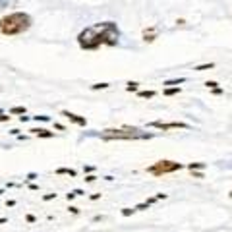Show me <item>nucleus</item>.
Masks as SVG:
<instances>
[{
  "instance_id": "nucleus-1",
  "label": "nucleus",
  "mask_w": 232,
  "mask_h": 232,
  "mask_svg": "<svg viewBox=\"0 0 232 232\" xmlns=\"http://www.w3.org/2000/svg\"><path fill=\"white\" fill-rule=\"evenodd\" d=\"M122 31L114 21H101L79 31L77 45L81 50H97L101 47H116L120 43Z\"/></svg>"
},
{
  "instance_id": "nucleus-2",
  "label": "nucleus",
  "mask_w": 232,
  "mask_h": 232,
  "mask_svg": "<svg viewBox=\"0 0 232 232\" xmlns=\"http://www.w3.org/2000/svg\"><path fill=\"white\" fill-rule=\"evenodd\" d=\"M33 25V18L27 12H12L8 16L0 18V33L6 37L14 35H23L27 33Z\"/></svg>"
},
{
  "instance_id": "nucleus-3",
  "label": "nucleus",
  "mask_w": 232,
  "mask_h": 232,
  "mask_svg": "<svg viewBox=\"0 0 232 232\" xmlns=\"http://www.w3.org/2000/svg\"><path fill=\"white\" fill-rule=\"evenodd\" d=\"M103 139H151L153 134H147V132H141L139 128H130V126H124V128H108V130H103L101 134Z\"/></svg>"
},
{
  "instance_id": "nucleus-4",
  "label": "nucleus",
  "mask_w": 232,
  "mask_h": 232,
  "mask_svg": "<svg viewBox=\"0 0 232 232\" xmlns=\"http://www.w3.org/2000/svg\"><path fill=\"white\" fill-rule=\"evenodd\" d=\"M182 168H184L182 163L170 161V159H161V161H157L151 166H147L145 170H147L149 174H153V176H157V178H161V176H164V174H172V172H178Z\"/></svg>"
},
{
  "instance_id": "nucleus-5",
  "label": "nucleus",
  "mask_w": 232,
  "mask_h": 232,
  "mask_svg": "<svg viewBox=\"0 0 232 232\" xmlns=\"http://www.w3.org/2000/svg\"><path fill=\"white\" fill-rule=\"evenodd\" d=\"M149 128H157V130H163V132H166V130H178V128H184V130H192L190 124H186V122H149L147 124Z\"/></svg>"
},
{
  "instance_id": "nucleus-6",
  "label": "nucleus",
  "mask_w": 232,
  "mask_h": 232,
  "mask_svg": "<svg viewBox=\"0 0 232 232\" xmlns=\"http://www.w3.org/2000/svg\"><path fill=\"white\" fill-rule=\"evenodd\" d=\"M60 114H62V116H66V118L72 122V124H76V126H81V128L87 126V118H85V116H79V114L70 112V110H60Z\"/></svg>"
},
{
  "instance_id": "nucleus-7",
  "label": "nucleus",
  "mask_w": 232,
  "mask_h": 232,
  "mask_svg": "<svg viewBox=\"0 0 232 232\" xmlns=\"http://www.w3.org/2000/svg\"><path fill=\"white\" fill-rule=\"evenodd\" d=\"M157 35H159V29H157L155 25L143 29V41H145V43H153V41L157 39Z\"/></svg>"
},
{
  "instance_id": "nucleus-8",
  "label": "nucleus",
  "mask_w": 232,
  "mask_h": 232,
  "mask_svg": "<svg viewBox=\"0 0 232 232\" xmlns=\"http://www.w3.org/2000/svg\"><path fill=\"white\" fill-rule=\"evenodd\" d=\"M29 132L35 134V135H39V137H45V139H50V137H54V134L50 132V130H47V128H31Z\"/></svg>"
},
{
  "instance_id": "nucleus-9",
  "label": "nucleus",
  "mask_w": 232,
  "mask_h": 232,
  "mask_svg": "<svg viewBox=\"0 0 232 232\" xmlns=\"http://www.w3.org/2000/svg\"><path fill=\"white\" fill-rule=\"evenodd\" d=\"M186 81H188V77H174V79H164L163 85H164V87H180V85L186 83Z\"/></svg>"
},
{
  "instance_id": "nucleus-10",
  "label": "nucleus",
  "mask_w": 232,
  "mask_h": 232,
  "mask_svg": "<svg viewBox=\"0 0 232 232\" xmlns=\"http://www.w3.org/2000/svg\"><path fill=\"white\" fill-rule=\"evenodd\" d=\"M164 95L166 97H172V95H178V93H182V87H164Z\"/></svg>"
},
{
  "instance_id": "nucleus-11",
  "label": "nucleus",
  "mask_w": 232,
  "mask_h": 232,
  "mask_svg": "<svg viewBox=\"0 0 232 232\" xmlns=\"http://www.w3.org/2000/svg\"><path fill=\"white\" fill-rule=\"evenodd\" d=\"M157 95V91H153V89H149V91H137V97L139 99H153Z\"/></svg>"
},
{
  "instance_id": "nucleus-12",
  "label": "nucleus",
  "mask_w": 232,
  "mask_h": 232,
  "mask_svg": "<svg viewBox=\"0 0 232 232\" xmlns=\"http://www.w3.org/2000/svg\"><path fill=\"white\" fill-rule=\"evenodd\" d=\"M215 68V62H205V64H199V66H195L193 70L195 72H205V70H213Z\"/></svg>"
},
{
  "instance_id": "nucleus-13",
  "label": "nucleus",
  "mask_w": 232,
  "mask_h": 232,
  "mask_svg": "<svg viewBox=\"0 0 232 232\" xmlns=\"http://www.w3.org/2000/svg\"><path fill=\"white\" fill-rule=\"evenodd\" d=\"M126 91L128 93H137V91H139V83H137V81H128L126 83Z\"/></svg>"
},
{
  "instance_id": "nucleus-14",
  "label": "nucleus",
  "mask_w": 232,
  "mask_h": 232,
  "mask_svg": "<svg viewBox=\"0 0 232 232\" xmlns=\"http://www.w3.org/2000/svg\"><path fill=\"white\" fill-rule=\"evenodd\" d=\"M205 163H190V164H186V168L188 170H203V168H205Z\"/></svg>"
},
{
  "instance_id": "nucleus-15",
  "label": "nucleus",
  "mask_w": 232,
  "mask_h": 232,
  "mask_svg": "<svg viewBox=\"0 0 232 232\" xmlns=\"http://www.w3.org/2000/svg\"><path fill=\"white\" fill-rule=\"evenodd\" d=\"M56 174H68V176H72V178H74L77 172H76L74 168H66V166H62V168H56Z\"/></svg>"
},
{
  "instance_id": "nucleus-16",
  "label": "nucleus",
  "mask_w": 232,
  "mask_h": 232,
  "mask_svg": "<svg viewBox=\"0 0 232 232\" xmlns=\"http://www.w3.org/2000/svg\"><path fill=\"white\" fill-rule=\"evenodd\" d=\"M110 87V83H106V81H103V83H93L91 85V91H99V89H108Z\"/></svg>"
},
{
  "instance_id": "nucleus-17",
  "label": "nucleus",
  "mask_w": 232,
  "mask_h": 232,
  "mask_svg": "<svg viewBox=\"0 0 232 232\" xmlns=\"http://www.w3.org/2000/svg\"><path fill=\"white\" fill-rule=\"evenodd\" d=\"M27 112V108L25 106H14V108H10V112L8 114H21V116H23Z\"/></svg>"
},
{
  "instance_id": "nucleus-18",
  "label": "nucleus",
  "mask_w": 232,
  "mask_h": 232,
  "mask_svg": "<svg viewBox=\"0 0 232 232\" xmlns=\"http://www.w3.org/2000/svg\"><path fill=\"white\" fill-rule=\"evenodd\" d=\"M12 4H16V0H0V12H2V10H8Z\"/></svg>"
},
{
  "instance_id": "nucleus-19",
  "label": "nucleus",
  "mask_w": 232,
  "mask_h": 232,
  "mask_svg": "<svg viewBox=\"0 0 232 232\" xmlns=\"http://www.w3.org/2000/svg\"><path fill=\"white\" fill-rule=\"evenodd\" d=\"M77 195H83V192H81V190H72L70 193H66V199H68V201H72L74 197H77Z\"/></svg>"
},
{
  "instance_id": "nucleus-20",
  "label": "nucleus",
  "mask_w": 232,
  "mask_h": 232,
  "mask_svg": "<svg viewBox=\"0 0 232 232\" xmlns=\"http://www.w3.org/2000/svg\"><path fill=\"white\" fill-rule=\"evenodd\" d=\"M33 120H37V122H48V120H50V116H47V114H39V116H33Z\"/></svg>"
},
{
  "instance_id": "nucleus-21",
  "label": "nucleus",
  "mask_w": 232,
  "mask_h": 232,
  "mask_svg": "<svg viewBox=\"0 0 232 232\" xmlns=\"http://www.w3.org/2000/svg\"><path fill=\"white\" fill-rule=\"evenodd\" d=\"M134 213H135V207H134V209H130V207L122 209V215H124V217H130V215H134Z\"/></svg>"
},
{
  "instance_id": "nucleus-22",
  "label": "nucleus",
  "mask_w": 232,
  "mask_h": 232,
  "mask_svg": "<svg viewBox=\"0 0 232 232\" xmlns=\"http://www.w3.org/2000/svg\"><path fill=\"white\" fill-rule=\"evenodd\" d=\"M190 172H192L193 178H205V174H203L201 170H190Z\"/></svg>"
},
{
  "instance_id": "nucleus-23",
  "label": "nucleus",
  "mask_w": 232,
  "mask_h": 232,
  "mask_svg": "<svg viewBox=\"0 0 232 232\" xmlns=\"http://www.w3.org/2000/svg\"><path fill=\"white\" fill-rule=\"evenodd\" d=\"M205 87H207V89H217L219 83H217V81H205Z\"/></svg>"
},
{
  "instance_id": "nucleus-24",
  "label": "nucleus",
  "mask_w": 232,
  "mask_h": 232,
  "mask_svg": "<svg viewBox=\"0 0 232 232\" xmlns=\"http://www.w3.org/2000/svg\"><path fill=\"white\" fill-rule=\"evenodd\" d=\"M50 199H56V193H47V195H43V201H50Z\"/></svg>"
},
{
  "instance_id": "nucleus-25",
  "label": "nucleus",
  "mask_w": 232,
  "mask_h": 232,
  "mask_svg": "<svg viewBox=\"0 0 232 232\" xmlns=\"http://www.w3.org/2000/svg\"><path fill=\"white\" fill-rule=\"evenodd\" d=\"M83 180H85V182H95V180H97V176H95V174H87V176H85Z\"/></svg>"
},
{
  "instance_id": "nucleus-26",
  "label": "nucleus",
  "mask_w": 232,
  "mask_h": 232,
  "mask_svg": "<svg viewBox=\"0 0 232 232\" xmlns=\"http://www.w3.org/2000/svg\"><path fill=\"white\" fill-rule=\"evenodd\" d=\"M35 178H37V174H35V172H29L27 176H25V182H31V180H35Z\"/></svg>"
},
{
  "instance_id": "nucleus-27",
  "label": "nucleus",
  "mask_w": 232,
  "mask_h": 232,
  "mask_svg": "<svg viewBox=\"0 0 232 232\" xmlns=\"http://www.w3.org/2000/svg\"><path fill=\"white\" fill-rule=\"evenodd\" d=\"M10 118H12V116H10V114H6V112H4V114H0V122H10Z\"/></svg>"
},
{
  "instance_id": "nucleus-28",
  "label": "nucleus",
  "mask_w": 232,
  "mask_h": 232,
  "mask_svg": "<svg viewBox=\"0 0 232 232\" xmlns=\"http://www.w3.org/2000/svg\"><path fill=\"white\" fill-rule=\"evenodd\" d=\"M93 170H95V166H91V164H87V166H83V172H87V174H91Z\"/></svg>"
},
{
  "instance_id": "nucleus-29",
  "label": "nucleus",
  "mask_w": 232,
  "mask_h": 232,
  "mask_svg": "<svg viewBox=\"0 0 232 232\" xmlns=\"http://www.w3.org/2000/svg\"><path fill=\"white\" fill-rule=\"evenodd\" d=\"M68 211H70L72 215H77V213H79V209H77V207H74V205H70V209H68Z\"/></svg>"
},
{
  "instance_id": "nucleus-30",
  "label": "nucleus",
  "mask_w": 232,
  "mask_h": 232,
  "mask_svg": "<svg viewBox=\"0 0 232 232\" xmlns=\"http://www.w3.org/2000/svg\"><path fill=\"white\" fill-rule=\"evenodd\" d=\"M213 91V95H222V89L221 87H217V89H211Z\"/></svg>"
},
{
  "instance_id": "nucleus-31",
  "label": "nucleus",
  "mask_w": 232,
  "mask_h": 232,
  "mask_svg": "<svg viewBox=\"0 0 232 232\" xmlns=\"http://www.w3.org/2000/svg\"><path fill=\"white\" fill-rule=\"evenodd\" d=\"M54 128L58 130V132H64V126H62V124H58V122H56V124H54Z\"/></svg>"
},
{
  "instance_id": "nucleus-32",
  "label": "nucleus",
  "mask_w": 232,
  "mask_h": 232,
  "mask_svg": "<svg viewBox=\"0 0 232 232\" xmlns=\"http://www.w3.org/2000/svg\"><path fill=\"white\" fill-rule=\"evenodd\" d=\"M19 122L23 124V122H29V116H19Z\"/></svg>"
},
{
  "instance_id": "nucleus-33",
  "label": "nucleus",
  "mask_w": 232,
  "mask_h": 232,
  "mask_svg": "<svg viewBox=\"0 0 232 232\" xmlns=\"http://www.w3.org/2000/svg\"><path fill=\"white\" fill-rule=\"evenodd\" d=\"M10 134H12V135H16V137H18V135H19V130H16V128H14V130H10Z\"/></svg>"
},
{
  "instance_id": "nucleus-34",
  "label": "nucleus",
  "mask_w": 232,
  "mask_h": 232,
  "mask_svg": "<svg viewBox=\"0 0 232 232\" xmlns=\"http://www.w3.org/2000/svg\"><path fill=\"white\" fill-rule=\"evenodd\" d=\"M228 197H232V190H230V192H228Z\"/></svg>"
},
{
  "instance_id": "nucleus-35",
  "label": "nucleus",
  "mask_w": 232,
  "mask_h": 232,
  "mask_svg": "<svg viewBox=\"0 0 232 232\" xmlns=\"http://www.w3.org/2000/svg\"><path fill=\"white\" fill-rule=\"evenodd\" d=\"M0 114H4V110H2V108H0Z\"/></svg>"
},
{
  "instance_id": "nucleus-36",
  "label": "nucleus",
  "mask_w": 232,
  "mask_h": 232,
  "mask_svg": "<svg viewBox=\"0 0 232 232\" xmlns=\"http://www.w3.org/2000/svg\"><path fill=\"white\" fill-rule=\"evenodd\" d=\"M2 193H4V190H0V195H2Z\"/></svg>"
}]
</instances>
